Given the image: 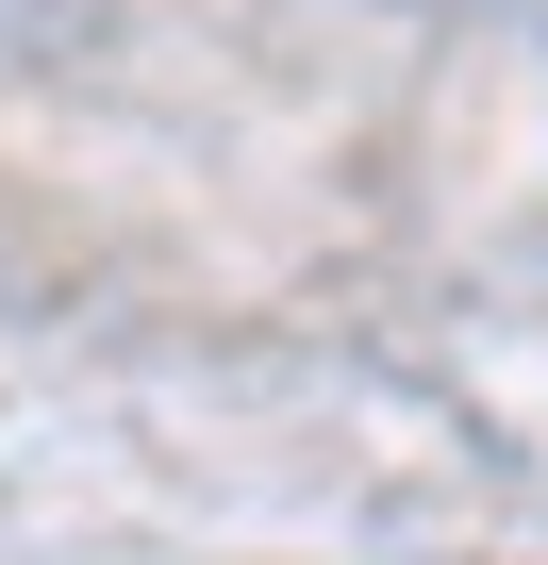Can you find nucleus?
I'll return each mask as SVG.
<instances>
[]
</instances>
